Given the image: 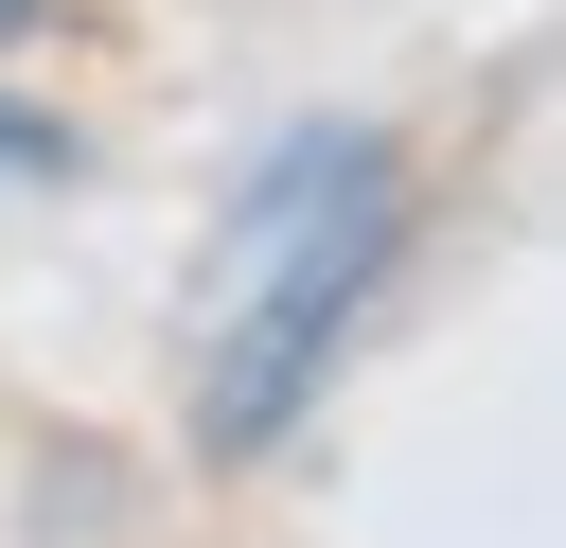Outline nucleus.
<instances>
[{
  "label": "nucleus",
  "mask_w": 566,
  "mask_h": 548,
  "mask_svg": "<svg viewBox=\"0 0 566 548\" xmlns=\"http://www.w3.org/2000/svg\"><path fill=\"white\" fill-rule=\"evenodd\" d=\"M53 18H71V0H0V53H35V35H53Z\"/></svg>",
  "instance_id": "obj_3"
},
{
  "label": "nucleus",
  "mask_w": 566,
  "mask_h": 548,
  "mask_svg": "<svg viewBox=\"0 0 566 548\" xmlns=\"http://www.w3.org/2000/svg\"><path fill=\"white\" fill-rule=\"evenodd\" d=\"M407 141L389 124H283L248 159V194L212 212V318H195V460H283L301 407L336 389L354 318L407 265Z\"/></svg>",
  "instance_id": "obj_1"
},
{
  "label": "nucleus",
  "mask_w": 566,
  "mask_h": 548,
  "mask_svg": "<svg viewBox=\"0 0 566 548\" xmlns=\"http://www.w3.org/2000/svg\"><path fill=\"white\" fill-rule=\"evenodd\" d=\"M71 159H88L71 124H35V106H0V177H71Z\"/></svg>",
  "instance_id": "obj_2"
}]
</instances>
